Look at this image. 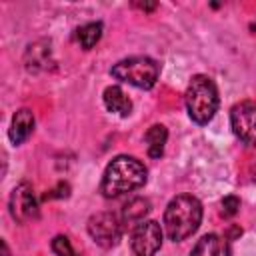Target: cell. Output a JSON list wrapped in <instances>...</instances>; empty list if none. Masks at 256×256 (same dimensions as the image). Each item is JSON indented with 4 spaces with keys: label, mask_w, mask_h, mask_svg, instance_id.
Masks as SVG:
<instances>
[{
    "label": "cell",
    "mask_w": 256,
    "mask_h": 256,
    "mask_svg": "<svg viewBox=\"0 0 256 256\" xmlns=\"http://www.w3.org/2000/svg\"><path fill=\"white\" fill-rule=\"evenodd\" d=\"M186 110L192 122L208 124L218 110V90L212 78L204 74L192 76L186 88Z\"/></svg>",
    "instance_id": "cell-3"
},
{
    "label": "cell",
    "mask_w": 256,
    "mask_h": 256,
    "mask_svg": "<svg viewBox=\"0 0 256 256\" xmlns=\"http://www.w3.org/2000/svg\"><path fill=\"white\" fill-rule=\"evenodd\" d=\"M110 74L120 82H126L142 90H150L160 76V64L148 56H130L116 62L110 68Z\"/></svg>",
    "instance_id": "cell-4"
},
{
    "label": "cell",
    "mask_w": 256,
    "mask_h": 256,
    "mask_svg": "<svg viewBox=\"0 0 256 256\" xmlns=\"http://www.w3.org/2000/svg\"><path fill=\"white\" fill-rule=\"evenodd\" d=\"M150 212V200L148 198H142V196H136L132 200H128L122 208V222L124 224H138L144 220V216Z\"/></svg>",
    "instance_id": "cell-12"
},
{
    "label": "cell",
    "mask_w": 256,
    "mask_h": 256,
    "mask_svg": "<svg viewBox=\"0 0 256 256\" xmlns=\"http://www.w3.org/2000/svg\"><path fill=\"white\" fill-rule=\"evenodd\" d=\"M50 58V46L46 42H38L28 48L26 52V68L30 72H36L40 66H46Z\"/></svg>",
    "instance_id": "cell-14"
},
{
    "label": "cell",
    "mask_w": 256,
    "mask_h": 256,
    "mask_svg": "<svg viewBox=\"0 0 256 256\" xmlns=\"http://www.w3.org/2000/svg\"><path fill=\"white\" fill-rule=\"evenodd\" d=\"M162 246V228L154 220H142L132 230V256H154Z\"/></svg>",
    "instance_id": "cell-6"
},
{
    "label": "cell",
    "mask_w": 256,
    "mask_h": 256,
    "mask_svg": "<svg viewBox=\"0 0 256 256\" xmlns=\"http://www.w3.org/2000/svg\"><path fill=\"white\" fill-rule=\"evenodd\" d=\"M202 220V204L190 194H178L164 210V228L172 242L192 236Z\"/></svg>",
    "instance_id": "cell-2"
},
{
    "label": "cell",
    "mask_w": 256,
    "mask_h": 256,
    "mask_svg": "<svg viewBox=\"0 0 256 256\" xmlns=\"http://www.w3.org/2000/svg\"><path fill=\"white\" fill-rule=\"evenodd\" d=\"M122 220L112 212H98L88 220V234L102 248H112L122 236Z\"/></svg>",
    "instance_id": "cell-5"
},
{
    "label": "cell",
    "mask_w": 256,
    "mask_h": 256,
    "mask_svg": "<svg viewBox=\"0 0 256 256\" xmlns=\"http://www.w3.org/2000/svg\"><path fill=\"white\" fill-rule=\"evenodd\" d=\"M104 104L110 112H116L120 116H128L132 112V100L120 86H108L104 90Z\"/></svg>",
    "instance_id": "cell-11"
},
{
    "label": "cell",
    "mask_w": 256,
    "mask_h": 256,
    "mask_svg": "<svg viewBox=\"0 0 256 256\" xmlns=\"http://www.w3.org/2000/svg\"><path fill=\"white\" fill-rule=\"evenodd\" d=\"M52 250H54L56 256H78L66 236H56L52 240Z\"/></svg>",
    "instance_id": "cell-16"
},
{
    "label": "cell",
    "mask_w": 256,
    "mask_h": 256,
    "mask_svg": "<svg viewBox=\"0 0 256 256\" xmlns=\"http://www.w3.org/2000/svg\"><path fill=\"white\" fill-rule=\"evenodd\" d=\"M8 206H10L12 218L16 222H20V224H26V222L38 218V200H36L34 188L28 182H20L12 190Z\"/></svg>",
    "instance_id": "cell-8"
},
{
    "label": "cell",
    "mask_w": 256,
    "mask_h": 256,
    "mask_svg": "<svg viewBox=\"0 0 256 256\" xmlns=\"http://www.w3.org/2000/svg\"><path fill=\"white\" fill-rule=\"evenodd\" d=\"M238 210H240V198L238 196H226V198H222V216L224 218L236 216Z\"/></svg>",
    "instance_id": "cell-17"
},
{
    "label": "cell",
    "mask_w": 256,
    "mask_h": 256,
    "mask_svg": "<svg viewBox=\"0 0 256 256\" xmlns=\"http://www.w3.org/2000/svg\"><path fill=\"white\" fill-rule=\"evenodd\" d=\"M166 138H168V130L166 126L162 124H154L148 128L144 140L148 144V156L150 158H160L164 154V144H166Z\"/></svg>",
    "instance_id": "cell-13"
},
{
    "label": "cell",
    "mask_w": 256,
    "mask_h": 256,
    "mask_svg": "<svg viewBox=\"0 0 256 256\" xmlns=\"http://www.w3.org/2000/svg\"><path fill=\"white\" fill-rule=\"evenodd\" d=\"M190 256H230V246L226 238L218 234H206L196 242Z\"/></svg>",
    "instance_id": "cell-10"
},
{
    "label": "cell",
    "mask_w": 256,
    "mask_h": 256,
    "mask_svg": "<svg viewBox=\"0 0 256 256\" xmlns=\"http://www.w3.org/2000/svg\"><path fill=\"white\" fill-rule=\"evenodd\" d=\"M100 36H102V22H90L78 30V42L84 50H90L92 46H96Z\"/></svg>",
    "instance_id": "cell-15"
},
{
    "label": "cell",
    "mask_w": 256,
    "mask_h": 256,
    "mask_svg": "<svg viewBox=\"0 0 256 256\" xmlns=\"http://www.w3.org/2000/svg\"><path fill=\"white\" fill-rule=\"evenodd\" d=\"M252 30H256V24H254V26H252Z\"/></svg>",
    "instance_id": "cell-18"
},
{
    "label": "cell",
    "mask_w": 256,
    "mask_h": 256,
    "mask_svg": "<svg viewBox=\"0 0 256 256\" xmlns=\"http://www.w3.org/2000/svg\"><path fill=\"white\" fill-rule=\"evenodd\" d=\"M148 170L134 156H116L104 170L100 190L106 198H118L146 184Z\"/></svg>",
    "instance_id": "cell-1"
},
{
    "label": "cell",
    "mask_w": 256,
    "mask_h": 256,
    "mask_svg": "<svg viewBox=\"0 0 256 256\" xmlns=\"http://www.w3.org/2000/svg\"><path fill=\"white\" fill-rule=\"evenodd\" d=\"M230 124L238 140L248 146H256V102L244 100L232 106Z\"/></svg>",
    "instance_id": "cell-7"
},
{
    "label": "cell",
    "mask_w": 256,
    "mask_h": 256,
    "mask_svg": "<svg viewBox=\"0 0 256 256\" xmlns=\"http://www.w3.org/2000/svg\"><path fill=\"white\" fill-rule=\"evenodd\" d=\"M32 130H34V114L28 108H22V110H18L12 116V124H10L8 136H10L12 144L18 146L24 140H28V136L32 134Z\"/></svg>",
    "instance_id": "cell-9"
}]
</instances>
